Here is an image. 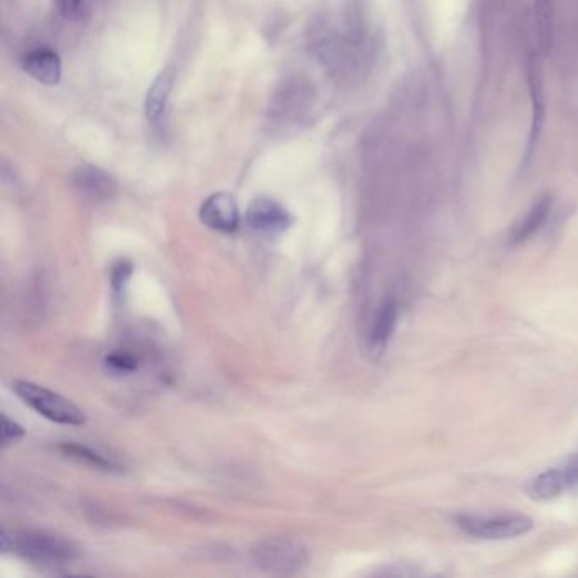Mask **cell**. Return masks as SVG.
Returning a JSON list of instances; mask_svg holds the SVG:
<instances>
[{
  "label": "cell",
  "instance_id": "obj_1",
  "mask_svg": "<svg viewBox=\"0 0 578 578\" xmlns=\"http://www.w3.org/2000/svg\"><path fill=\"white\" fill-rule=\"evenodd\" d=\"M16 551L17 555L23 556L26 560L41 565H62L77 560L80 556L77 546L72 541L58 536V534L48 533V531H17L12 533L11 538L6 529L2 531V550Z\"/></svg>",
  "mask_w": 578,
  "mask_h": 578
},
{
  "label": "cell",
  "instance_id": "obj_2",
  "mask_svg": "<svg viewBox=\"0 0 578 578\" xmlns=\"http://www.w3.org/2000/svg\"><path fill=\"white\" fill-rule=\"evenodd\" d=\"M12 390L26 406L53 423L63 424V426H82L87 421L85 412L77 404H73L67 397L56 394L46 387L17 380L12 385Z\"/></svg>",
  "mask_w": 578,
  "mask_h": 578
},
{
  "label": "cell",
  "instance_id": "obj_3",
  "mask_svg": "<svg viewBox=\"0 0 578 578\" xmlns=\"http://www.w3.org/2000/svg\"><path fill=\"white\" fill-rule=\"evenodd\" d=\"M251 560L256 567L275 575L299 572L309 562L306 546L289 538H268L251 550Z\"/></svg>",
  "mask_w": 578,
  "mask_h": 578
},
{
  "label": "cell",
  "instance_id": "obj_4",
  "mask_svg": "<svg viewBox=\"0 0 578 578\" xmlns=\"http://www.w3.org/2000/svg\"><path fill=\"white\" fill-rule=\"evenodd\" d=\"M458 528L484 540H507L526 534L533 529V521L526 516L475 517L456 519Z\"/></svg>",
  "mask_w": 578,
  "mask_h": 578
},
{
  "label": "cell",
  "instance_id": "obj_5",
  "mask_svg": "<svg viewBox=\"0 0 578 578\" xmlns=\"http://www.w3.org/2000/svg\"><path fill=\"white\" fill-rule=\"evenodd\" d=\"M246 224L255 233L263 236H277L292 226V216L282 204L273 199H255L246 211Z\"/></svg>",
  "mask_w": 578,
  "mask_h": 578
},
{
  "label": "cell",
  "instance_id": "obj_6",
  "mask_svg": "<svg viewBox=\"0 0 578 578\" xmlns=\"http://www.w3.org/2000/svg\"><path fill=\"white\" fill-rule=\"evenodd\" d=\"M202 223L217 233L231 234L239 228V207L233 195L217 192L202 202L199 211Z\"/></svg>",
  "mask_w": 578,
  "mask_h": 578
},
{
  "label": "cell",
  "instance_id": "obj_7",
  "mask_svg": "<svg viewBox=\"0 0 578 578\" xmlns=\"http://www.w3.org/2000/svg\"><path fill=\"white\" fill-rule=\"evenodd\" d=\"M24 72L39 84L55 85L62 78V60L55 50L48 46H38L23 56Z\"/></svg>",
  "mask_w": 578,
  "mask_h": 578
},
{
  "label": "cell",
  "instance_id": "obj_8",
  "mask_svg": "<svg viewBox=\"0 0 578 578\" xmlns=\"http://www.w3.org/2000/svg\"><path fill=\"white\" fill-rule=\"evenodd\" d=\"M73 185L80 194L94 199V201H104L111 199L116 194V182L111 175L102 172L95 167H80L73 173Z\"/></svg>",
  "mask_w": 578,
  "mask_h": 578
},
{
  "label": "cell",
  "instance_id": "obj_9",
  "mask_svg": "<svg viewBox=\"0 0 578 578\" xmlns=\"http://www.w3.org/2000/svg\"><path fill=\"white\" fill-rule=\"evenodd\" d=\"M529 92H531V106H533V117H531V133H529L528 150H526V162L534 153L536 143L540 139L541 128L545 123V102H543V89H541L540 72L534 63L533 58L529 60Z\"/></svg>",
  "mask_w": 578,
  "mask_h": 578
},
{
  "label": "cell",
  "instance_id": "obj_10",
  "mask_svg": "<svg viewBox=\"0 0 578 578\" xmlns=\"http://www.w3.org/2000/svg\"><path fill=\"white\" fill-rule=\"evenodd\" d=\"M570 489L567 475L562 468H551L534 478L529 484L528 492L536 501H550Z\"/></svg>",
  "mask_w": 578,
  "mask_h": 578
},
{
  "label": "cell",
  "instance_id": "obj_11",
  "mask_svg": "<svg viewBox=\"0 0 578 578\" xmlns=\"http://www.w3.org/2000/svg\"><path fill=\"white\" fill-rule=\"evenodd\" d=\"M63 455L72 458L75 462L84 463L87 467L102 470V472H121V463L116 462L111 456L102 455L99 451L92 450L89 446L80 445V443H63L60 445Z\"/></svg>",
  "mask_w": 578,
  "mask_h": 578
},
{
  "label": "cell",
  "instance_id": "obj_12",
  "mask_svg": "<svg viewBox=\"0 0 578 578\" xmlns=\"http://www.w3.org/2000/svg\"><path fill=\"white\" fill-rule=\"evenodd\" d=\"M397 314H399V307H397V302L394 299L385 301L378 309L372 331H370L372 350H384L385 345L389 343L390 336L394 333L395 324H397Z\"/></svg>",
  "mask_w": 578,
  "mask_h": 578
},
{
  "label": "cell",
  "instance_id": "obj_13",
  "mask_svg": "<svg viewBox=\"0 0 578 578\" xmlns=\"http://www.w3.org/2000/svg\"><path fill=\"white\" fill-rule=\"evenodd\" d=\"M172 90V77L168 73H163L158 77L148 97H146V116L151 124H162L163 114L167 111L168 95Z\"/></svg>",
  "mask_w": 578,
  "mask_h": 578
},
{
  "label": "cell",
  "instance_id": "obj_14",
  "mask_svg": "<svg viewBox=\"0 0 578 578\" xmlns=\"http://www.w3.org/2000/svg\"><path fill=\"white\" fill-rule=\"evenodd\" d=\"M550 209V197H548V195L541 197L540 201L536 202L533 209L528 212V216L524 217L523 223L517 226L516 231L512 234V243H514V245H521L524 241H528V239L543 226Z\"/></svg>",
  "mask_w": 578,
  "mask_h": 578
},
{
  "label": "cell",
  "instance_id": "obj_15",
  "mask_svg": "<svg viewBox=\"0 0 578 578\" xmlns=\"http://www.w3.org/2000/svg\"><path fill=\"white\" fill-rule=\"evenodd\" d=\"M541 50L548 53L553 39V0H534Z\"/></svg>",
  "mask_w": 578,
  "mask_h": 578
},
{
  "label": "cell",
  "instance_id": "obj_16",
  "mask_svg": "<svg viewBox=\"0 0 578 578\" xmlns=\"http://www.w3.org/2000/svg\"><path fill=\"white\" fill-rule=\"evenodd\" d=\"M106 367L117 375H128L138 368V360L126 351H116V353L107 355Z\"/></svg>",
  "mask_w": 578,
  "mask_h": 578
},
{
  "label": "cell",
  "instance_id": "obj_17",
  "mask_svg": "<svg viewBox=\"0 0 578 578\" xmlns=\"http://www.w3.org/2000/svg\"><path fill=\"white\" fill-rule=\"evenodd\" d=\"M131 273H133V265L128 260H119L112 265L111 284L116 295H123L126 285L129 284Z\"/></svg>",
  "mask_w": 578,
  "mask_h": 578
},
{
  "label": "cell",
  "instance_id": "obj_18",
  "mask_svg": "<svg viewBox=\"0 0 578 578\" xmlns=\"http://www.w3.org/2000/svg\"><path fill=\"white\" fill-rule=\"evenodd\" d=\"M56 9L68 21H77L85 11V0H55Z\"/></svg>",
  "mask_w": 578,
  "mask_h": 578
},
{
  "label": "cell",
  "instance_id": "obj_19",
  "mask_svg": "<svg viewBox=\"0 0 578 578\" xmlns=\"http://www.w3.org/2000/svg\"><path fill=\"white\" fill-rule=\"evenodd\" d=\"M24 436L23 426L11 421L9 417H2V446L12 445V443H17Z\"/></svg>",
  "mask_w": 578,
  "mask_h": 578
},
{
  "label": "cell",
  "instance_id": "obj_20",
  "mask_svg": "<svg viewBox=\"0 0 578 578\" xmlns=\"http://www.w3.org/2000/svg\"><path fill=\"white\" fill-rule=\"evenodd\" d=\"M565 470V475L568 478V484H570V489L572 487H577L578 485V455L573 456L572 460H568L567 465L563 467Z\"/></svg>",
  "mask_w": 578,
  "mask_h": 578
}]
</instances>
